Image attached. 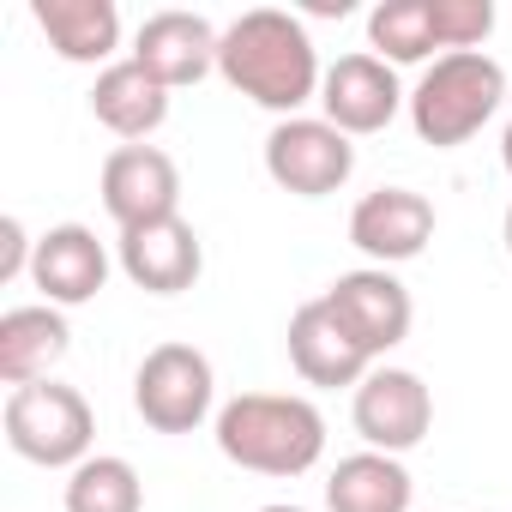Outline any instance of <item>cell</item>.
<instances>
[{
    "label": "cell",
    "instance_id": "obj_1",
    "mask_svg": "<svg viewBox=\"0 0 512 512\" xmlns=\"http://www.w3.org/2000/svg\"><path fill=\"white\" fill-rule=\"evenodd\" d=\"M217 73L229 79V91H241L247 103H260L284 121L302 115L320 97V79H326L308 25L296 13H278V7H253L235 25H223Z\"/></svg>",
    "mask_w": 512,
    "mask_h": 512
},
{
    "label": "cell",
    "instance_id": "obj_2",
    "mask_svg": "<svg viewBox=\"0 0 512 512\" xmlns=\"http://www.w3.org/2000/svg\"><path fill=\"white\" fill-rule=\"evenodd\" d=\"M217 452L253 476H302L326 452V416L296 392H241L217 410Z\"/></svg>",
    "mask_w": 512,
    "mask_h": 512
},
{
    "label": "cell",
    "instance_id": "obj_3",
    "mask_svg": "<svg viewBox=\"0 0 512 512\" xmlns=\"http://www.w3.org/2000/svg\"><path fill=\"white\" fill-rule=\"evenodd\" d=\"M506 97V67L482 49H464V55H434L410 91V127L422 145L434 151H458L470 145L494 109Z\"/></svg>",
    "mask_w": 512,
    "mask_h": 512
},
{
    "label": "cell",
    "instance_id": "obj_4",
    "mask_svg": "<svg viewBox=\"0 0 512 512\" xmlns=\"http://www.w3.org/2000/svg\"><path fill=\"white\" fill-rule=\"evenodd\" d=\"M0 428H7V446L25 464H43V470H79L97 440V416H91L85 392L61 386V380H31V386L7 392Z\"/></svg>",
    "mask_w": 512,
    "mask_h": 512
},
{
    "label": "cell",
    "instance_id": "obj_5",
    "mask_svg": "<svg viewBox=\"0 0 512 512\" xmlns=\"http://www.w3.org/2000/svg\"><path fill=\"white\" fill-rule=\"evenodd\" d=\"M217 404V374L193 344H157L133 374V410L157 434H193Z\"/></svg>",
    "mask_w": 512,
    "mask_h": 512
},
{
    "label": "cell",
    "instance_id": "obj_6",
    "mask_svg": "<svg viewBox=\"0 0 512 512\" xmlns=\"http://www.w3.org/2000/svg\"><path fill=\"white\" fill-rule=\"evenodd\" d=\"M266 175L296 199H326L356 175V145L326 115H290L266 133Z\"/></svg>",
    "mask_w": 512,
    "mask_h": 512
},
{
    "label": "cell",
    "instance_id": "obj_7",
    "mask_svg": "<svg viewBox=\"0 0 512 512\" xmlns=\"http://www.w3.org/2000/svg\"><path fill=\"white\" fill-rule=\"evenodd\" d=\"M356 434L368 440V452H410L428 440L434 428V392L422 386V374L410 368H374L362 386H356Z\"/></svg>",
    "mask_w": 512,
    "mask_h": 512
},
{
    "label": "cell",
    "instance_id": "obj_8",
    "mask_svg": "<svg viewBox=\"0 0 512 512\" xmlns=\"http://www.w3.org/2000/svg\"><path fill=\"white\" fill-rule=\"evenodd\" d=\"M103 211L121 229H145L163 217H181V169L157 145H121L103 157Z\"/></svg>",
    "mask_w": 512,
    "mask_h": 512
},
{
    "label": "cell",
    "instance_id": "obj_9",
    "mask_svg": "<svg viewBox=\"0 0 512 512\" xmlns=\"http://www.w3.org/2000/svg\"><path fill=\"white\" fill-rule=\"evenodd\" d=\"M404 85H398V67H386L380 55H338L320 79V109L338 133L362 139V133H380L392 127V115L404 109Z\"/></svg>",
    "mask_w": 512,
    "mask_h": 512
},
{
    "label": "cell",
    "instance_id": "obj_10",
    "mask_svg": "<svg viewBox=\"0 0 512 512\" xmlns=\"http://www.w3.org/2000/svg\"><path fill=\"white\" fill-rule=\"evenodd\" d=\"M332 314L350 326V338L368 350V356H386L410 338V320H416V302L410 290L386 272V266H362V272H344L332 290H326Z\"/></svg>",
    "mask_w": 512,
    "mask_h": 512
},
{
    "label": "cell",
    "instance_id": "obj_11",
    "mask_svg": "<svg viewBox=\"0 0 512 512\" xmlns=\"http://www.w3.org/2000/svg\"><path fill=\"white\" fill-rule=\"evenodd\" d=\"M115 260H121L127 284H139L145 296H181L205 272V247H199V229L187 217H163L145 229H121Z\"/></svg>",
    "mask_w": 512,
    "mask_h": 512
},
{
    "label": "cell",
    "instance_id": "obj_12",
    "mask_svg": "<svg viewBox=\"0 0 512 512\" xmlns=\"http://www.w3.org/2000/svg\"><path fill=\"white\" fill-rule=\"evenodd\" d=\"M434 241V205L416 187H374L350 211V247H362L374 266H404Z\"/></svg>",
    "mask_w": 512,
    "mask_h": 512
},
{
    "label": "cell",
    "instance_id": "obj_13",
    "mask_svg": "<svg viewBox=\"0 0 512 512\" xmlns=\"http://www.w3.org/2000/svg\"><path fill=\"white\" fill-rule=\"evenodd\" d=\"M31 284L43 290L49 308H85L103 296L109 284V247L97 241V229L85 223H55L49 235H37V260H31Z\"/></svg>",
    "mask_w": 512,
    "mask_h": 512
},
{
    "label": "cell",
    "instance_id": "obj_14",
    "mask_svg": "<svg viewBox=\"0 0 512 512\" xmlns=\"http://www.w3.org/2000/svg\"><path fill=\"white\" fill-rule=\"evenodd\" d=\"M217 43H223V31H211L205 13L169 7V13H151V19L139 25L133 61H139L157 85L181 91V85H199L205 73H217Z\"/></svg>",
    "mask_w": 512,
    "mask_h": 512
},
{
    "label": "cell",
    "instance_id": "obj_15",
    "mask_svg": "<svg viewBox=\"0 0 512 512\" xmlns=\"http://www.w3.org/2000/svg\"><path fill=\"white\" fill-rule=\"evenodd\" d=\"M290 368L308 386H362L374 374V356L350 338V326L332 314V302L314 296L290 314Z\"/></svg>",
    "mask_w": 512,
    "mask_h": 512
},
{
    "label": "cell",
    "instance_id": "obj_16",
    "mask_svg": "<svg viewBox=\"0 0 512 512\" xmlns=\"http://www.w3.org/2000/svg\"><path fill=\"white\" fill-rule=\"evenodd\" d=\"M31 19L49 37V49L73 67H115L121 49V13L115 0H31Z\"/></svg>",
    "mask_w": 512,
    "mask_h": 512
},
{
    "label": "cell",
    "instance_id": "obj_17",
    "mask_svg": "<svg viewBox=\"0 0 512 512\" xmlns=\"http://www.w3.org/2000/svg\"><path fill=\"white\" fill-rule=\"evenodd\" d=\"M73 350V326L61 308L31 302V308H7L0 314V380L13 392L31 380H49V368Z\"/></svg>",
    "mask_w": 512,
    "mask_h": 512
},
{
    "label": "cell",
    "instance_id": "obj_18",
    "mask_svg": "<svg viewBox=\"0 0 512 512\" xmlns=\"http://www.w3.org/2000/svg\"><path fill=\"white\" fill-rule=\"evenodd\" d=\"M91 115H97L115 139L139 145V139H151V133L169 121V85H157L139 61H115V67H103L97 85H91Z\"/></svg>",
    "mask_w": 512,
    "mask_h": 512
},
{
    "label": "cell",
    "instance_id": "obj_19",
    "mask_svg": "<svg viewBox=\"0 0 512 512\" xmlns=\"http://www.w3.org/2000/svg\"><path fill=\"white\" fill-rule=\"evenodd\" d=\"M410 470L392 452H350L326 476V512H410Z\"/></svg>",
    "mask_w": 512,
    "mask_h": 512
},
{
    "label": "cell",
    "instance_id": "obj_20",
    "mask_svg": "<svg viewBox=\"0 0 512 512\" xmlns=\"http://www.w3.org/2000/svg\"><path fill=\"white\" fill-rule=\"evenodd\" d=\"M368 49L386 61V67H416L440 49L434 37V13L428 0H380L368 13Z\"/></svg>",
    "mask_w": 512,
    "mask_h": 512
},
{
    "label": "cell",
    "instance_id": "obj_21",
    "mask_svg": "<svg viewBox=\"0 0 512 512\" xmlns=\"http://www.w3.org/2000/svg\"><path fill=\"white\" fill-rule=\"evenodd\" d=\"M67 512H145V482L127 458L91 452L79 470H67Z\"/></svg>",
    "mask_w": 512,
    "mask_h": 512
},
{
    "label": "cell",
    "instance_id": "obj_22",
    "mask_svg": "<svg viewBox=\"0 0 512 512\" xmlns=\"http://www.w3.org/2000/svg\"><path fill=\"white\" fill-rule=\"evenodd\" d=\"M428 13H434V37L446 55L482 49L494 31V0H428Z\"/></svg>",
    "mask_w": 512,
    "mask_h": 512
},
{
    "label": "cell",
    "instance_id": "obj_23",
    "mask_svg": "<svg viewBox=\"0 0 512 512\" xmlns=\"http://www.w3.org/2000/svg\"><path fill=\"white\" fill-rule=\"evenodd\" d=\"M31 260H37V241L25 235V223H19V217H0V284L25 278Z\"/></svg>",
    "mask_w": 512,
    "mask_h": 512
},
{
    "label": "cell",
    "instance_id": "obj_24",
    "mask_svg": "<svg viewBox=\"0 0 512 512\" xmlns=\"http://www.w3.org/2000/svg\"><path fill=\"white\" fill-rule=\"evenodd\" d=\"M500 163H506V175H512V121H506V139H500Z\"/></svg>",
    "mask_w": 512,
    "mask_h": 512
},
{
    "label": "cell",
    "instance_id": "obj_25",
    "mask_svg": "<svg viewBox=\"0 0 512 512\" xmlns=\"http://www.w3.org/2000/svg\"><path fill=\"white\" fill-rule=\"evenodd\" d=\"M506 253H512V205H506Z\"/></svg>",
    "mask_w": 512,
    "mask_h": 512
},
{
    "label": "cell",
    "instance_id": "obj_26",
    "mask_svg": "<svg viewBox=\"0 0 512 512\" xmlns=\"http://www.w3.org/2000/svg\"><path fill=\"white\" fill-rule=\"evenodd\" d=\"M260 512H302V506H260Z\"/></svg>",
    "mask_w": 512,
    "mask_h": 512
}]
</instances>
